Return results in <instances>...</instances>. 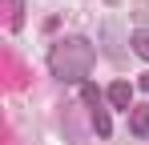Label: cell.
<instances>
[{
	"label": "cell",
	"mask_w": 149,
	"mask_h": 145,
	"mask_svg": "<svg viewBox=\"0 0 149 145\" xmlns=\"http://www.w3.org/2000/svg\"><path fill=\"white\" fill-rule=\"evenodd\" d=\"M109 101H113L117 109H129V105H133V89H129L125 81H113V85H109Z\"/></svg>",
	"instance_id": "obj_2"
},
{
	"label": "cell",
	"mask_w": 149,
	"mask_h": 145,
	"mask_svg": "<svg viewBox=\"0 0 149 145\" xmlns=\"http://www.w3.org/2000/svg\"><path fill=\"white\" fill-rule=\"evenodd\" d=\"M129 125H133V133H137V137H145V133H149V105H137V109H133V117H129Z\"/></svg>",
	"instance_id": "obj_3"
},
{
	"label": "cell",
	"mask_w": 149,
	"mask_h": 145,
	"mask_svg": "<svg viewBox=\"0 0 149 145\" xmlns=\"http://www.w3.org/2000/svg\"><path fill=\"white\" fill-rule=\"evenodd\" d=\"M133 20L149 24V0H133Z\"/></svg>",
	"instance_id": "obj_6"
},
{
	"label": "cell",
	"mask_w": 149,
	"mask_h": 145,
	"mask_svg": "<svg viewBox=\"0 0 149 145\" xmlns=\"http://www.w3.org/2000/svg\"><path fill=\"white\" fill-rule=\"evenodd\" d=\"M141 89H149V72H141Z\"/></svg>",
	"instance_id": "obj_8"
},
{
	"label": "cell",
	"mask_w": 149,
	"mask_h": 145,
	"mask_svg": "<svg viewBox=\"0 0 149 145\" xmlns=\"http://www.w3.org/2000/svg\"><path fill=\"white\" fill-rule=\"evenodd\" d=\"M20 12H24V4L20 0H8V28H20Z\"/></svg>",
	"instance_id": "obj_5"
},
{
	"label": "cell",
	"mask_w": 149,
	"mask_h": 145,
	"mask_svg": "<svg viewBox=\"0 0 149 145\" xmlns=\"http://www.w3.org/2000/svg\"><path fill=\"white\" fill-rule=\"evenodd\" d=\"M133 52L149 61V28H141V32H133Z\"/></svg>",
	"instance_id": "obj_4"
},
{
	"label": "cell",
	"mask_w": 149,
	"mask_h": 145,
	"mask_svg": "<svg viewBox=\"0 0 149 145\" xmlns=\"http://www.w3.org/2000/svg\"><path fill=\"white\" fill-rule=\"evenodd\" d=\"M93 125H97L101 133H109V117H105V109H93Z\"/></svg>",
	"instance_id": "obj_7"
},
{
	"label": "cell",
	"mask_w": 149,
	"mask_h": 145,
	"mask_svg": "<svg viewBox=\"0 0 149 145\" xmlns=\"http://www.w3.org/2000/svg\"><path fill=\"white\" fill-rule=\"evenodd\" d=\"M52 72L61 77V81H85L89 69H93V61H97V48L89 45L85 36H69V40H61V45H52Z\"/></svg>",
	"instance_id": "obj_1"
}]
</instances>
